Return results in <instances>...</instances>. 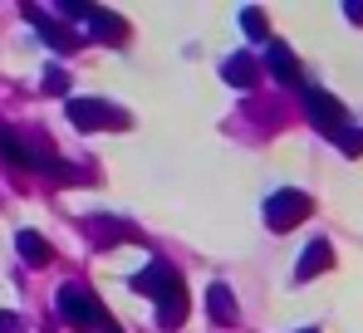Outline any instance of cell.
Instances as JSON below:
<instances>
[{
  "label": "cell",
  "instance_id": "6da1fadb",
  "mask_svg": "<svg viewBox=\"0 0 363 333\" xmlns=\"http://www.w3.org/2000/svg\"><path fill=\"white\" fill-rule=\"evenodd\" d=\"M64 314H69L79 329H99V324H104L99 304H94L89 294H79V289H64Z\"/></svg>",
  "mask_w": 363,
  "mask_h": 333
},
{
  "label": "cell",
  "instance_id": "7a4b0ae2",
  "mask_svg": "<svg viewBox=\"0 0 363 333\" xmlns=\"http://www.w3.org/2000/svg\"><path fill=\"white\" fill-rule=\"evenodd\" d=\"M300 216H309V201H304L300 191H280L270 201V225H295Z\"/></svg>",
  "mask_w": 363,
  "mask_h": 333
},
{
  "label": "cell",
  "instance_id": "3957f363",
  "mask_svg": "<svg viewBox=\"0 0 363 333\" xmlns=\"http://www.w3.org/2000/svg\"><path fill=\"white\" fill-rule=\"evenodd\" d=\"M20 250H25V260H30V265H45V260H50V245H45L35 230H25V235H20Z\"/></svg>",
  "mask_w": 363,
  "mask_h": 333
},
{
  "label": "cell",
  "instance_id": "277c9868",
  "mask_svg": "<svg viewBox=\"0 0 363 333\" xmlns=\"http://www.w3.org/2000/svg\"><path fill=\"white\" fill-rule=\"evenodd\" d=\"M319 265H329V245H309V255H304V265H300V279H309Z\"/></svg>",
  "mask_w": 363,
  "mask_h": 333
},
{
  "label": "cell",
  "instance_id": "5b68a950",
  "mask_svg": "<svg viewBox=\"0 0 363 333\" xmlns=\"http://www.w3.org/2000/svg\"><path fill=\"white\" fill-rule=\"evenodd\" d=\"M211 309H216V319H231V294L226 289H211Z\"/></svg>",
  "mask_w": 363,
  "mask_h": 333
},
{
  "label": "cell",
  "instance_id": "8992f818",
  "mask_svg": "<svg viewBox=\"0 0 363 333\" xmlns=\"http://www.w3.org/2000/svg\"><path fill=\"white\" fill-rule=\"evenodd\" d=\"M0 333H20V319L15 314H0Z\"/></svg>",
  "mask_w": 363,
  "mask_h": 333
}]
</instances>
